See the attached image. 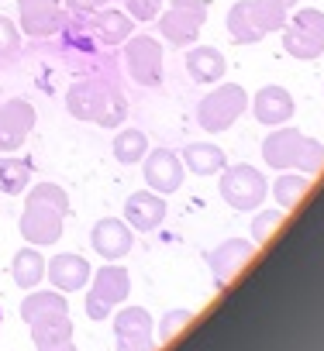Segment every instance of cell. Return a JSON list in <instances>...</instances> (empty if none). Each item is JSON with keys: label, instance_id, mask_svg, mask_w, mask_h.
Instances as JSON below:
<instances>
[{"label": "cell", "instance_id": "1", "mask_svg": "<svg viewBox=\"0 0 324 351\" xmlns=\"http://www.w3.org/2000/svg\"><path fill=\"white\" fill-rule=\"evenodd\" d=\"M25 214H21V238L28 245H56L66 228L69 214V193L56 183H38L25 190Z\"/></svg>", "mask_w": 324, "mask_h": 351}, {"label": "cell", "instance_id": "2", "mask_svg": "<svg viewBox=\"0 0 324 351\" xmlns=\"http://www.w3.org/2000/svg\"><path fill=\"white\" fill-rule=\"evenodd\" d=\"M66 110L76 121H93L100 128H117L124 121V97L107 80H80L66 93Z\"/></svg>", "mask_w": 324, "mask_h": 351}, {"label": "cell", "instance_id": "3", "mask_svg": "<svg viewBox=\"0 0 324 351\" xmlns=\"http://www.w3.org/2000/svg\"><path fill=\"white\" fill-rule=\"evenodd\" d=\"M262 158L273 169H297L303 176H314V172L324 169V145L307 138V134H300L297 128H283L279 124V131L266 134Z\"/></svg>", "mask_w": 324, "mask_h": 351}, {"label": "cell", "instance_id": "4", "mask_svg": "<svg viewBox=\"0 0 324 351\" xmlns=\"http://www.w3.org/2000/svg\"><path fill=\"white\" fill-rule=\"evenodd\" d=\"M286 8L279 0H238L228 11V35L238 45H255L273 32H283Z\"/></svg>", "mask_w": 324, "mask_h": 351}, {"label": "cell", "instance_id": "5", "mask_svg": "<svg viewBox=\"0 0 324 351\" xmlns=\"http://www.w3.org/2000/svg\"><path fill=\"white\" fill-rule=\"evenodd\" d=\"M245 110H248V93H245V86H238V83H221V86H214V90L197 104V124H200V131L218 134V131H228Z\"/></svg>", "mask_w": 324, "mask_h": 351}, {"label": "cell", "instance_id": "6", "mask_svg": "<svg viewBox=\"0 0 324 351\" xmlns=\"http://www.w3.org/2000/svg\"><path fill=\"white\" fill-rule=\"evenodd\" d=\"M204 21H207V0H170V8L159 11L155 28L170 45L183 49L197 42Z\"/></svg>", "mask_w": 324, "mask_h": 351}, {"label": "cell", "instance_id": "7", "mask_svg": "<svg viewBox=\"0 0 324 351\" xmlns=\"http://www.w3.org/2000/svg\"><path fill=\"white\" fill-rule=\"evenodd\" d=\"M221 197L231 210H259L266 204V193H269V183L266 176L255 169V165H224L221 169Z\"/></svg>", "mask_w": 324, "mask_h": 351}, {"label": "cell", "instance_id": "8", "mask_svg": "<svg viewBox=\"0 0 324 351\" xmlns=\"http://www.w3.org/2000/svg\"><path fill=\"white\" fill-rule=\"evenodd\" d=\"M283 49L293 59H321L324 52V11L317 8H303L293 18H286L283 25Z\"/></svg>", "mask_w": 324, "mask_h": 351}, {"label": "cell", "instance_id": "9", "mask_svg": "<svg viewBox=\"0 0 324 351\" xmlns=\"http://www.w3.org/2000/svg\"><path fill=\"white\" fill-rule=\"evenodd\" d=\"M93 279V286H90V293H86V317L90 320H104L121 300H128V293H131V276H128V269H121V265H104V269H97V276H90Z\"/></svg>", "mask_w": 324, "mask_h": 351}, {"label": "cell", "instance_id": "10", "mask_svg": "<svg viewBox=\"0 0 324 351\" xmlns=\"http://www.w3.org/2000/svg\"><path fill=\"white\" fill-rule=\"evenodd\" d=\"M128 73L138 86H159L162 83V45L152 35H131L124 42Z\"/></svg>", "mask_w": 324, "mask_h": 351}, {"label": "cell", "instance_id": "11", "mask_svg": "<svg viewBox=\"0 0 324 351\" xmlns=\"http://www.w3.org/2000/svg\"><path fill=\"white\" fill-rule=\"evenodd\" d=\"M255 252H259V245L242 241V238H228V241H221V245L207 255V265H211L214 286H218V289H228L231 279H235V276L255 258Z\"/></svg>", "mask_w": 324, "mask_h": 351}, {"label": "cell", "instance_id": "12", "mask_svg": "<svg viewBox=\"0 0 324 351\" xmlns=\"http://www.w3.org/2000/svg\"><path fill=\"white\" fill-rule=\"evenodd\" d=\"M155 320L148 317L145 306H128L114 317V334H117V351H155Z\"/></svg>", "mask_w": 324, "mask_h": 351}, {"label": "cell", "instance_id": "13", "mask_svg": "<svg viewBox=\"0 0 324 351\" xmlns=\"http://www.w3.org/2000/svg\"><path fill=\"white\" fill-rule=\"evenodd\" d=\"M145 186L152 193H176L183 186V162L176 152L170 148H155V152H145Z\"/></svg>", "mask_w": 324, "mask_h": 351}, {"label": "cell", "instance_id": "14", "mask_svg": "<svg viewBox=\"0 0 324 351\" xmlns=\"http://www.w3.org/2000/svg\"><path fill=\"white\" fill-rule=\"evenodd\" d=\"M35 131V107L28 100L0 104V155L18 152Z\"/></svg>", "mask_w": 324, "mask_h": 351}, {"label": "cell", "instance_id": "15", "mask_svg": "<svg viewBox=\"0 0 324 351\" xmlns=\"http://www.w3.org/2000/svg\"><path fill=\"white\" fill-rule=\"evenodd\" d=\"M18 21L21 32L32 38H49L62 28V0H18Z\"/></svg>", "mask_w": 324, "mask_h": 351}, {"label": "cell", "instance_id": "16", "mask_svg": "<svg viewBox=\"0 0 324 351\" xmlns=\"http://www.w3.org/2000/svg\"><path fill=\"white\" fill-rule=\"evenodd\" d=\"M90 245H93V252H97L100 258L117 262V258H124V255L131 252L135 234H131L128 221H121V217H104V221L93 224V231H90Z\"/></svg>", "mask_w": 324, "mask_h": 351}, {"label": "cell", "instance_id": "17", "mask_svg": "<svg viewBox=\"0 0 324 351\" xmlns=\"http://www.w3.org/2000/svg\"><path fill=\"white\" fill-rule=\"evenodd\" d=\"M248 110L255 114L259 124L279 128V124H286L297 114V104H293V93L290 90H283V86H262L255 97H248Z\"/></svg>", "mask_w": 324, "mask_h": 351}, {"label": "cell", "instance_id": "18", "mask_svg": "<svg viewBox=\"0 0 324 351\" xmlns=\"http://www.w3.org/2000/svg\"><path fill=\"white\" fill-rule=\"evenodd\" d=\"M124 221L131 231H155L166 221V200H162V193H152V190L131 193L124 204Z\"/></svg>", "mask_w": 324, "mask_h": 351}, {"label": "cell", "instance_id": "19", "mask_svg": "<svg viewBox=\"0 0 324 351\" xmlns=\"http://www.w3.org/2000/svg\"><path fill=\"white\" fill-rule=\"evenodd\" d=\"M45 276L52 279V286H56L59 293H76V289H83V286L90 282L93 269H90V262H86L83 255L62 252V255H56L52 262H45Z\"/></svg>", "mask_w": 324, "mask_h": 351}, {"label": "cell", "instance_id": "20", "mask_svg": "<svg viewBox=\"0 0 324 351\" xmlns=\"http://www.w3.org/2000/svg\"><path fill=\"white\" fill-rule=\"evenodd\" d=\"M93 38L100 45H124L135 32V21L128 18V11H114V8H100L93 14V25H90Z\"/></svg>", "mask_w": 324, "mask_h": 351}, {"label": "cell", "instance_id": "21", "mask_svg": "<svg viewBox=\"0 0 324 351\" xmlns=\"http://www.w3.org/2000/svg\"><path fill=\"white\" fill-rule=\"evenodd\" d=\"M69 313V303L59 289H28V296L21 300V320L25 324H38L49 317H62Z\"/></svg>", "mask_w": 324, "mask_h": 351}, {"label": "cell", "instance_id": "22", "mask_svg": "<svg viewBox=\"0 0 324 351\" xmlns=\"http://www.w3.org/2000/svg\"><path fill=\"white\" fill-rule=\"evenodd\" d=\"M224 69H228L224 56L218 49H211V45H197V49L187 52V73L197 83H218L224 76Z\"/></svg>", "mask_w": 324, "mask_h": 351}, {"label": "cell", "instance_id": "23", "mask_svg": "<svg viewBox=\"0 0 324 351\" xmlns=\"http://www.w3.org/2000/svg\"><path fill=\"white\" fill-rule=\"evenodd\" d=\"M180 158H183V169H190V172H197V176H214V172H221V169L228 165L224 148H218V145H211V141H194V145H187Z\"/></svg>", "mask_w": 324, "mask_h": 351}, {"label": "cell", "instance_id": "24", "mask_svg": "<svg viewBox=\"0 0 324 351\" xmlns=\"http://www.w3.org/2000/svg\"><path fill=\"white\" fill-rule=\"evenodd\" d=\"M11 276H14V282H18L21 289H35V286L45 279V255H42L35 245L21 248V252L14 255V262H11Z\"/></svg>", "mask_w": 324, "mask_h": 351}, {"label": "cell", "instance_id": "25", "mask_svg": "<svg viewBox=\"0 0 324 351\" xmlns=\"http://www.w3.org/2000/svg\"><path fill=\"white\" fill-rule=\"evenodd\" d=\"M32 186V162L28 158H0V193H8V197H18Z\"/></svg>", "mask_w": 324, "mask_h": 351}, {"label": "cell", "instance_id": "26", "mask_svg": "<svg viewBox=\"0 0 324 351\" xmlns=\"http://www.w3.org/2000/svg\"><path fill=\"white\" fill-rule=\"evenodd\" d=\"M269 190H273V200L279 204V210H293L307 197V190H310V176H303V172H283Z\"/></svg>", "mask_w": 324, "mask_h": 351}, {"label": "cell", "instance_id": "27", "mask_svg": "<svg viewBox=\"0 0 324 351\" xmlns=\"http://www.w3.org/2000/svg\"><path fill=\"white\" fill-rule=\"evenodd\" d=\"M111 152H114V158H117L121 165H135V162L145 158V152H148V138H145V131H138V128H124V131L114 134Z\"/></svg>", "mask_w": 324, "mask_h": 351}, {"label": "cell", "instance_id": "28", "mask_svg": "<svg viewBox=\"0 0 324 351\" xmlns=\"http://www.w3.org/2000/svg\"><path fill=\"white\" fill-rule=\"evenodd\" d=\"M28 327H32L35 348H45V344H56V341H69V337H73V320H69V313L49 317V320H38V324H28Z\"/></svg>", "mask_w": 324, "mask_h": 351}, {"label": "cell", "instance_id": "29", "mask_svg": "<svg viewBox=\"0 0 324 351\" xmlns=\"http://www.w3.org/2000/svg\"><path fill=\"white\" fill-rule=\"evenodd\" d=\"M194 324V313L190 310H170L166 317L159 320V330H155V337H159V344H170L180 330H187Z\"/></svg>", "mask_w": 324, "mask_h": 351}, {"label": "cell", "instance_id": "30", "mask_svg": "<svg viewBox=\"0 0 324 351\" xmlns=\"http://www.w3.org/2000/svg\"><path fill=\"white\" fill-rule=\"evenodd\" d=\"M59 32L66 35V45H73V49H80V52H90V49H93V38H90V32H86V21H83V14H73V18H66Z\"/></svg>", "mask_w": 324, "mask_h": 351}, {"label": "cell", "instance_id": "31", "mask_svg": "<svg viewBox=\"0 0 324 351\" xmlns=\"http://www.w3.org/2000/svg\"><path fill=\"white\" fill-rule=\"evenodd\" d=\"M283 217H286L283 210H259L252 221V245H266L276 234V228L283 224Z\"/></svg>", "mask_w": 324, "mask_h": 351}, {"label": "cell", "instance_id": "32", "mask_svg": "<svg viewBox=\"0 0 324 351\" xmlns=\"http://www.w3.org/2000/svg\"><path fill=\"white\" fill-rule=\"evenodd\" d=\"M21 52V35L11 18H0V59H14Z\"/></svg>", "mask_w": 324, "mask_h": 351}, {"label": "cell", "instance_id": "33", "mask_svg": "<svg viewBox=\"0 0 324 351\" xmlns=\"http://www.w3.org/2000/svg\"><path fill=\"white\" fill-rule=\"evenodd\" d=\"M124 8H128V18L135 25H141V21H155L159 18L162 0H124Z\"/></svg>", "mask_w": 324, "mask_h": 351}, {"label": "cell", "instance_id": "34", "mask_svg": "<svg viewBox=\"0 0 324 351\" xmlns=\"http://www.w3.org/2000/svg\"><path fill=\"white\" fill-rule=\"evenodd\" d=\"M62 4H66L69 14H83L86 18V14H97L100 8H107L111 0H62Z\"/></svg>", "mask_w": 324, "mask_h": 351}, {"label": "cell", "instance_id": "35", "mask_svg": "<svg viewBox=\"0 0 324 351\" xmlns=\"http://www.w3.org/2000/svg\"><path fill=\"white\" fill-rule=\"evenodd\" d=\"M38 351H76V341L69 337V341H56V344H45V348H38Z\"/></svg>", "mask_w": 324, "mask_h": 351}, {"label": "cell", "instance_id": "36", "mask_svg": "<svg viewBox=\"0 0 324 351\" xmlns=\"http://www.w3.org/2000/svg\"><path fill=\"white\" fill-rule=\"evenodd\" d=\"M279 4H283V8H286V11H290V8H293V4H300V0H279Z\"/></svg>", "mask_w": 324, "mask_h": 351}]
</instances>
